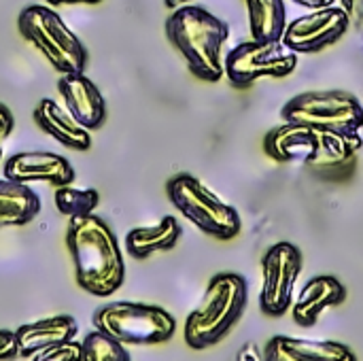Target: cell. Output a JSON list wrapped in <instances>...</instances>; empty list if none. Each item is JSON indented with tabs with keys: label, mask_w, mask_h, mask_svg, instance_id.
<instances>
[{
	"label": "cell",
	"mask_w": 363,
	"mask_h": 361,
	"mask_svg": "<svg viewBox=\"0 0 363 361\" xmlns=\"http://www.w3.org/2000/svg\"><path fill=\"white\" fill-rule=\"evenodd\" d=\"M181 2H191V0H166L168 6H174V4H181Z\"/></svg>",
	"instance_id": "28"
},
{
	"label": "cell",
	"mask_w": 363,
	"mask_h": 361,
	"mask_svg": "<svg viewBox=\"0 0 363 361\" xmlns=\"http://www.w3.org/2000/svg\"><path fill=\"white\" fill-rule=\"evenodd\" d=\"M49 4H98L102 0H47Z\"/></svg>",
	"instance_id": "27"
},
{
	"label": "cell",
	"mask_w": 363,
	"mask_h": 361,
	"mask_svg": "<svg viewBox=\"0 0 363 361\" xmlns=\"http://www.w3.org/2000/svg\"><path fill=\"white\" fill-rule=\"evenodd\" d=\"M57 91L72 119L85 130H100L106 121V102L102 91L85 72L62 74Z\"/></svg>",
	"instance_id": "13"
},
{
	"label": "cell",
	"mask_w": 363,
	"mask_h": 361,
	"mask_svg": "<svg viewBox=\"0 0 363 361\" xmlns=\"http://www.w3.org/2000/svg\"><path fill=\"white\" fill-rule=\"evenodd\" d=\"M302 272V253L291 243L272 245L262 260L259 309L266 317H283L294 302L296 283Z\"/></svg>",
	"instance_id": "10"
},
{
	"label": "cell",
	"mask_w": 363,
	"mask_h": 361,
	"mask_svg": "<svg viewBox=\"0 0 363 361\" xmlns=\"http://www.w3.org/2000/svg\"><path fill=\"white\" fill-rule=\"evenodd\" d=\"M2 172H4V179L15 181V183L28 185V183L43 181L53 187L70 185L77 177L72 164L64 155L51 153V151L15 153V155L6 157Z\"/></svg>",
	"instance_id": "12"
},
{
	"label": "cell",
	"mask_w": 363,
	"mask_h": 361,
	"mask_svg": "<svg viewBox=\"0 0 363 361\" xmlns=\"http://www.w3.org/2000/svg\"><path fill=\"white\" fill-rule=\"evenodd\" d=\"M81 343H64V345H57V347H51V349H45L36 355H32L30 361H81Z\"/></svg>",
	"instance_id": "23"
},
{
	"label": "cell",
	"mask_w": 363,
	"mask_h": 361,
	"mask_svg": "<svg viewBox=\"0 0 363 361\" xmlns=\"http://www.w3.org/2000/svg\"><path fill=\"white\" fill-rule=\"evenodd\" d=\"M281 117L287 123H306L345 134H359L363 128L362 102L340 89L298 94L281 109Z\"/></svg>",
	"instance_id": "8"
},
{
	"label": "cell",
	"mask_w": 363,
	"mask_h": 361,
	"mask_svg": "<svg viewBox=\"0 0 363 361\" xmlns=\"http://www.w3.org/2000/svg\"><path fill=\"white\" fill-rule=\"evenodd\" d=\"M19 355V345L15 338V332L0 330V361L15 360Z\"/></svg>",
	"instance_id": "24"
},
{
	"label": "cell",
	"mask_w": 363,
	"mask_h": 361,
	"mask_svg": "<svg viewBox=\"0 0 363 361\" xmlns=\"http://www.w3.org/2000/svg\"><path fill=\"white\" fill-rule=\"evenodd\" d=\"M34 123L49 134L51 138H55L60 145L72 149V151H87L91 147V134L89 130H85L83 126H79L72 115L62 109L55 100L51 98H43L32 113Z\"/></svg>",
	"instance_id": "17"
},
{
	"label": "cell",
	"mask_w": 363,
	"mask_h": 361,
	"mask_svg": "<svg viewBox=\"0 0 363 361\" xmlns=\"http://www.w3.org/2000/svg\"><path fill=\"white\" fill-rule=\"evenodd\" d=\"M298 68V53L287 49L283 40H247L236 45L223 57V70L230 83L238 89L253 85L259 79L289 77Z\"/></svg>",
	"instance_id": "9"
},
{
	"label": "cell",
	"mask_w": 363,
	"mask_h": 361,
	"mask_svg": "<svg viewBox=\"0 0 363 361\" xmlns=\"http://www.w3.org/2000/svg\"><path fill=\"white\" fill-rule=\"evenodd\" d=\"M91 323L119 345H162L177 332V319L162 306L140 302H111L96 309Z\"/></svg>",
	"instance_id": "6"
},
{
	"label": "cell",
	"mask_w": 363,
	"mask_h": 361,
	"mask_svg": "<svg viewBox=\"0 0 363 361\" xmlns=\"http://www.w3.org/2000/svg\"><path fill=\"white\" fill-rule=\"evenodd\" d=\"M81 361H132L130 353L117 340L94 330L81 343Z\"/></svg>",
	"instance_id": "22"
},
{
	"label": "cell",
	"mask_w": 363,
	"mask_h": 361,
	"mask_svg": "<svg viewBox=\"0 0 363 361\" xmlns=\"http://www.w3.org/2000/svg\"><path fill=\"white\" fill-rule=\"evenodd\" d=\"M166 194L172 206L204 234L217 240H232L240 234L242 221L238 211L217 198L194 174H174L166 183Z\"/></svg>",
	"instance_id": "7"
},
{
	"label": "cell",
	"mask_w": 363,
	"mask_h": 361,
	"mask_svg": "<svg viewBox=\"0 0 363 361\" xmlns=\"http://www.w3.org/2000/svg\"><path fill=\"white\" fill-rule=\"evenodd\" d=\"M166 36L198 79L217 83L225 74L223 45L230 38V26L204 6H179L166 19Z\"/></svg>",
	"instance_id": "3"
},
{
	"label": "cell",
	"mask_w": 363,
	"mask_h": 361,
	"mask_svg": "<svg viewBox=\"0 0 363 361\" xmlns=\"http://www.w3.org/2000/svg\"><path fill=\"white\" fill-rule=\"evenodd\" d=\"M40 213V198L23 183L0 179V228H15L34 221Z\"/></svg>",
	"instance_id": "19"
},
{
	"label": "cell",
	"mask_w": 363,
	"mask_h": 361,
	"mask_svg": "<svg viewBox=\"0 0 363 361\" xmlns=\"http://www.w3.org/2000/svg\"><path fill=\"white\" fill-rule=\"evenodd\" d=\"M362 147V134L287 121L270 130L264 138V153L268 157L283 164H304L315 172L347 170Z\"/></svg>",
	"instance_id": "2"
},
{
	"label": "cell",
	"mask_w": 363,
	"mask_h": 361,
	"mask_svg": "<svg viewBox=\"0 0 363 361\" xmlns=\"http://www.w3.org/2000/svg\"><path fill=\"white\" fill-rule=\"evenodd\" d=\"M264 361H357V357L342 343L274 336L264 349Z\"/></svg>",
	"instance_id": "14"
},
{
	"label": "cell",
	"mask_w": 363,
	"mask_h": 361,
	"mask_svg": "<svg viewBox=\"0 0 363 361\" xmlns=\"http://www.w3.org/2000/svg\"><path fill=\"white\" fill-rule=\"evenodd\" d=\"M349 30V13L342 6L330 4L313 9L285 26L283 45L294 53H317L338 43Z\"/></svg>",
	"instance_id": "11"
},
{
	"label": "cell",
	"mask_w": 363,
	"mask_h": 361,
	"mask_svg": "<svg viewBox=\"0 0 363 361\" xmlns=\"http://www.w3.org/2000/svg\"><path fill=\"white\" fill-rule=\"evenodd\" d=\"M249 302L245 277L236 272L215 274L202 296V302L185 321V343L194 351H204L221 343L238 323Z\"/></svg>",
	"instance_id": "4"
},
{
	"label": "cell",
	"mask_w": 363,
	"mask_h": 361,
	"mask_svg": "<svg viewBox=\"0 0 363 361\" xmlns=\"http://www.w3.org/2000/svg\"><path fill=\"white\" fill-rule=\"evenodd\" d=\"M79 334V326L70 315H55L34 323H26L15 330V338L19 345L21 357H32L45 349L64 345L74 340Z\"/></svg>",
	"instance_id": "16"
},
{
	"label": "cell",
	"mask_w": 363,
	"mask_h": 361,
	"mask_svg": "<svg viewBox=\"0 0 363 361\" xmlns=\"http://www.w3.org/2000/svg\"><path fill=\"white\" fill-rule=\"evenodd\" d=\"M19 34L62 74L85 72L87 49L66 21L45 4H28L17 17Z\"/></svg>",
	"instance_id": "5"
},
{
	"label": "cell",
	"mask_w": 363,
	"mask_h": 361,
	"mask_svg": "<svg viewBox=\"0 0 363 361\" xmlns=\"http://www.w3.org/2000/svg\"><path fill=\"white\" fill-rule=\"evenodd\" d=\"M66 247L81 289L96 298H108L123 285L125 264L119 240L102 217L94 213L72 217L68 221Z\"/></svg>",
	"instance_id": "1"
},
{
	"label": "cell",
	"mask_w": 363,
	"mask_h": 361,
	"mask_svg": "<svg viewBox=\"0 0 363 361\" xmlns=\"http://www.w3.org/2000/svg\"><path fill=\"white\" fill-rule=\"evenodd\" d=\"M13 128H15V117H13V113H11V109H9L6 104L0 102V157H2V145H4V140L11 136Z\"/></svg>",
	"instance_id": "25"
},
{
	"label": "cell",
	"mask_w": 363,
	"mask_h": 361,
	"mask_svg": "<svg viewBox=\"0 0 363 361\" xmlns=\"http://www.w3.org/2000/svg\"><path fill=\"white\" fill-rule=\"evenodd\" d=\"M345 300H347V287L336 277L330 274L315 277L304 285L298 300L291 302L294 321L300 328H313L323 311L332 306H340Z\"/></svg>",
	"instance_id": "15"
},
{
	"label": "cell",
	"mask_w": 363,
	"mask_h": 361,
	"mask_svg": "<svg viewBox=\"0 0 363 361\" xmlns=\"http://www.w3.org/2000/svg\"><path fill=\"white\" fill-rule=\"evenodd\" d=\"M53 200H55L57 211L66 215L68 219H72V217L91 215L96 206L100 204V194L94 187H72L70 183V185L55 187Z\"/></svg>",
	"instance_id": "21"
},
{
	"label": "cell",
	"mask_w": 363,
	"mask_h": 361,
	"mask_svg": "<svg viewBox=\"0 0 363 361\" xmlns=\"http://www.w3.org/2000/svg\"><path fill=\"white\" fill-rule=\"evenodd\" d=\"M181 226L174 217L166 215L160 223L147 226V228H134L125 236V251L134 260H147L153 253L170 251L177 247L181 238Z\"/></svg>",
	"instance_id": "18"
},
{
	"label": "cell",
	"mask_w": 363,
	"mask_h": 361,
	"mask_svg": "<svg viewBox=\"0 0 363 361\" xmlns=\"http://www.w3.org/2000/svg\"><path fill=\"white\" fill-rule=\"evenodd\" d=\"M291 2H296V4H300V6H304V9H321V6H330V4H334L336 0H291Z\"/></svg>",
	"instance_id": "26"
},
{
	"label": "cell",
	"mask_w": 363,
	"mask_h": 361,
	"mask_svg": "<svg viewBox=\"0 0 363 361\" xmlns=\"http://www.w3.org/2000/svg\"><path fill=\"white\" fill-rule=\"evenodd\" d=\"M249 13V30L255 40H281L287 13L285 0H242Z\"/></svg>",
	"instance_id": "20"
}]
</instances>
